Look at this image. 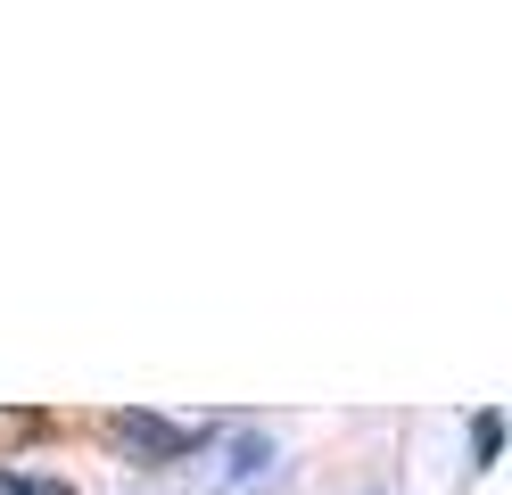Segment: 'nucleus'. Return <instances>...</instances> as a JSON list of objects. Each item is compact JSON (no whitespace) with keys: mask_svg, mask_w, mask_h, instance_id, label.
Here are the masks:
<instances>
[{"mask_svg":"<svg viewBox=\"0 0 512 495\" xmlns=\"http://www.w3.org/2000/svg\"><path fill=\"white\" fill-rule=\"evenodd\" d=\"M223 421H166V413H108V438L133 446L141 462H190Z\"/></svg>","mask_w":512,"mask_h":495,"instance_id":"obj_1","label":"nucleus"},{"mask_svg":"<svg viewBox=\"0 0 512 495\" xmlns=\"http://www.w3.org/2000/svg\"><path fill=\"white\" fill-rule=\"evenodd\" d=\"M0 495H75L67 479H34V471H0Z\"/></svg>","mask_w":512,"mask_h":495,"instance_id":"obj_2","label":"nucleus"},{"mask_svg":"<svg viewBox=\"0 0 512 495\" xmlns=\"http://www.w3.org/2000/svg\"><path fill=\"white\" fill-rule=\"evenodd\" d=\"M471 438H479V454L496 462V446H504V413H479V429H471Z\"/></svg>","mask_w":512,"mask_h":495,"instance_id":"obj_3","label":"nucleus"}]
</instances>
